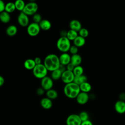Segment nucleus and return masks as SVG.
Wrapping results in <instances>:
<instances>
[{"label":"nucleus","mask_w":125,"mask_h":125,"mask_svg":"<svg viewBox=\"0 0 125 125\" xmlns=\"http://www.w3.org/2000/svg\"><path fill=\"white\" fill-rule=\"evenodd\" d=\"M43 64L48 71L52 72L59 68L60 65L59 58L55 54H48L45 57Z\"/></svg>","instance_id":"obj_1"},{"label":"nucleus","mask_w":125,"mask_h":125,"mask_svg":"<svg viewBox=\"0 0 125 125\" xmlns=\"http://www.w3.org/2000/svg\"><path fill=\"white\" fill-rule=\"evenodd\" d=\"M80 92V86L74 82L66 84L63 88L64 95L69 99L76 98Z\"/></svg>","instance_id":"obj_2"},{"label":"nucleus","mask_w":125,"mask_h":125,"mask_svg":"<svg viewBox=\"0 0 125 125\" xmlns=\"http://www.w3.org/2000/svg\"><path fill=\"white\" fill-rule=\"evenodd\" d=\"M70 46V41L66 37H61L57 42V48L62 53H67Z\"/></svg>","instance_id":"obj_3"},{"label":"nucleus","mask_w":125,"mask_h":125,"mask_svg":"<svg viewBox=\"0 0 125 125\" xmlns=\"http://www.w3.org/2000/svg\"><path fill=\"white\" fill-rule=\"evenodd\" d=\"M33 75L38 79H42L47 76L48 70L43 63L36 65L32 70Z\"/></svg>","instance_id":"obj_4"},{"label":"nucleus","mask_w":125,"mask_h":125,"mask_svg":"<svg viewBox=\"0 0 125 125\" xmlns=\"http://www.w3.org/2000/svg\"><path fill=\"white\" fill-rule=\"evenodd\" d=\"M38 10V4L35 1H32L25 4V6L22 11L27 16H33L37 13Z\"/></svg>","instance_id":"obj_5"},{"label":"nucleus","mask_w":125,"mask_h":125,"mask_svg":"<svg viewBox=\"0 0 125 125\" xmlns=\"http://www.w3.org/2000/svg\"><path fill=\"white\" fill-rule=\"evenodd\" d=\"M41 30L39 23L32 22L29 24L27 27V32L28 34L31 37L37 36Z\"/></svg>","instance_id":"obj_6"},{"label":"nucleus","mask_w":125,"mask_h":125,"mask_svg":"<svg viewBox=\"0 0 125 125\" xmlns=\"http://www.w3.org/2000/svg\"><path fill=\"white\" fill-rule=\"evenodd\" d=\"M82 122L79 115L76 114L69 115L66 120V125H81Z\"/></svg>","instance_id":"obj_7"},{"label":"nucleus","mask_w":125,"mask_h":125,"mask_svg":"<svg viewBox=\"0 0 125 125\" xmlns=\"http://www.w3.org/2000/svg\"><path fill=\"white\" fill-rule=\"evenodd\" d=\"M75 76L72 71L66 70L62 73L61 80L62 82L66 84L73 82Z\"/></svg>","instance_id":"obj_8"},{"label":"nucleus","mask_w":125,"mask_h":125,"mask_svg":"<svg viewBox=\"0 0 125 125\" xmlns=\"http://www.w3.org/2000/svg\"><path fill=\"white\" fill-rule=\"evenodd\" d=\"M41 86L45 90L47 91L52 89L53 86V80L51 77L46 76L41 79Z\"/></svg>","instance_id":"obj_9"},{"label":"nucleus","mask_w":125,"mask_h":125,"mask_svg":"<svg viewBox=\"0 0 125 125\" xmlns=\"http://www.w3.org/2000/svg\"><path fill=\"white\" fill-rule=\"evenodd\" d=\"M17 21L19 24L22 27H26L29 25V20L28 16L22 12H21L19 14L17 18Z\"/></svg>","instance_id":"obj_10"},{"label":"nucleus","mask_w":125,"mask_h":125,"mask_svg":"<svg viewBox=\"0 0 125 125\" xmlns=\"http://www.w3.org/2000/svg\"><path fill=\"white\" fill-rule=\"evenodd\" d=\"M89 95L88 93L80 92L76 97L77 102L80 104H84L87 103L89 100Z\"/></svg>","instance_id":"obj_11"},{"label":"nucleus","mask_w":125,"mask_h":125,"mask_svg":"<svg viewBox=\"0 0 125 125\" xmlns=\"http://www.w3.org/2000/svg\"><path fill=\"white\" fill-rule=\"evenodd\" d=\"M114 108L116 112L119 114L125 113V102L122 100L117 101L114 105Z\"/></svg>","instance_id":"obj_12"},{"label":"nucleus","mask_w":125,"mask_h":125,"mask_svg":"<svg viewBox=\"0 0 125 125\" xmlns=\"http://www.w3.org/2000/svg\"><path fill=\"white\" fill-rule=\"evenodd\" d=\"M60 64L66 66L70 63L71 56L67 53H62L59 57Z\"/></svg>","instance_id":"obj_13"},{"label":"nucleus","mask_w":125,"mask_h":125,"mask_svg":"<svg viewBox=\"0 0 125 125\" xmlns=\"http://www.w3.org/2000/svg\"><path fill=\"white\" fill-rule=\"evenodd\" d=\"M69 27L70 29L78 32L82 28L81 22L77 20H72L69 23Z\"/></svg>","instance_id":"obj_14"},{"label":"nucleus","mask_w":125,"mask_h":125,"mask_svg":"<svg viewBox=\"0 0 125 125\" xmlns=\"http://www.w3.org/2000/svg\"><path fill=\"white\" fill-rule=\"evenodd\" d=\"M41 106L45 109H50L53 105L52 101L51 99L48 98L47 97L43 98L41 100Z\"/></svg>","instance_id":"obj_15"},{"label":"nucleus","mask_w":125,"mask_h":125,"mask_svg":"<svg viewBox=\"0 0 125 125\" xmlns=\"http://www.w3.org/2000/svg\"><path fill=\"white\" fill-rule=\"evenodd\" d=\"M39 24L41 29L44 31H47L51 27V23L50 21L46 19H42Z\"/></svg>","instance_id":"obj_16"},{"label":"nucleus","mask_w":125,"mask_h":125,"mask_svg":"<svg viewBox=\"0 0 125 125\" xmlns=\"http://www.w3.org/2000/svg\"><path fill=\"white\" fill-rule=\"evenodd\" d=\"M82 61V59L81 56L78 54L72 55L71 56V62H70L73 64L75 66L80 65Z\"/></svg>","instance_id":"obj_17"},{"label":"nucleus","mask_w":125,"mask_h":125,"mask_svg":"<svg viewBox=\"0 0 125 125\" xmlns=\"http://www.w3.org/2000/svg\"><path fill=\"white\" fill-rule=\"evenodd\" d=\"M23 65L25 68L27 70H33L36 65L34 59H26Z\"/></svg>","instance_id":"obj_18"},{"label":"nucleus","mask_w":125,"mask_h":125,"mask_svg":"<svg viewBox=\"0 0 125 125\" xmlns=\"http://www.w3.org/2000/svg\"><path fill=\"white\" fill-rule=\"evenodd\" d=\"M18 32V28L16 26L14 25H11L7 27L6 29V33L8 36H14Z\"/></svg>","instance_id":"obj_19"},{"label":"nucleus","mask_w":125,"mask_h":125,"mask_svg":"<svg viewBox=\"0 0 125 125\" xmlns=\"http://www.w3.org/2000/svg\"><path fill=\"white\" fill-rule=\"evenodd\" d=\"M11 20V16L9 13L6 11H3L0 13V21L4 23H8Z\"/></svg>","instance_id":"obj_20"},{"label":"nucleus","mask_w":125,"mask_h":125,"mask_svg":"<svg viewBox=\"0 0 125 125\" xmlns=\"http://www.w3.org/2000/svg\"><path fill=\"white\" fill-rule=\"evenodd\" d=\"M85 43V38L81 37L78 35V37L73 41L74 45L77 46V47H82L84 45Z\"/></svg>","instance_id":"obj_21"},{"label":"nucleus","mask_w":125,"mask_h":125,"mask_svg":"<svg viewBox=\"0 0 125 125\" xmlns=\"http://www.w3.org/2000/svg\"><path fill=\"white\" fill-rule=\"evenodd\" d=\"M87 82V77L84 75H82L78 76H75L73 82L77 84L80 85L83 83Z\"/></svg>","instance_id":"obj_22"},{"label":"nucleus","mask_w":125,"mask_h":125,"mask_svg":"<svg viewBox=\"0 0 125 125\" xmlns=\"http://www.w3.org/2000/svg\"><path fill=\"white\" fill-rule=\"evenodd\" d=\"M79 86H80L81 92H85V93H87L88 92H90L92 88L91 84L87 82L83 83Z\"/></svg>","instance_id":"obj_23"},{"label":"nucleus","mask_w":125,"mask_h":125,"mask_svg":"<svg viewBox=\"0 0 125 125\" xmlns=\"http://www.w3.org/2000/svg\"><path fill=\"white\" fill-rule=\"evenodd\" d=\"M46 97H47L48 98L52 100L56 99L58 97V94L56 90L52 88L51 89H49L46 91Z\"/></svg>","instance_id":"obj_24"},{"label":"nucleus","mask_w":125,"mask_h":125,"mask_svg":"<svg viewBox=\"0 0 125 125\" xmlns=\"http://www.w3.org/2000/svg\"><path fill=\"white\" fill-rule=\"evenodd\" d=\"M16 7L14 2H9L5 4V10L4 11L7 12V13L10 14L13 13L16 10Z\"/></svg>","instance_id":"obj_25"},{"label":"nucleus","mask_w":125,"mask_h":125,"mask_svg":"<svg viewBox=\"0 0 125 125\" xmlns=\"http://www.w3.org/2000/svg\"><path fill=\"white\" fill-rule=\"evenodd\" d=\"M78 36V32L70 29L67 32V34L66 37L70 41H74Z\"/></svg>","instance_id":"obj_26"},{"label":"nucleus","mask_w":125,"mask_h":125,"mask_svg":"<svg viewBox=\"0 0 125 125\" xmlns=\"http://www.w3.org/2000/svg\"><path fill=\"white\" fill-rule=\"evenodd\" d=\"M62 73L59 69H57L51 72V78L53 80H58L61 78Z\"/></svg>","instance_id":"obj_27"},{"label":"nucleus","mask_w":125,"mask_h":125,"mask_svg":"<svg viewBox=\"0 0 125 125\" xmlns=\"http://www.w3.org/2000/svg\"><path fill=\"white\" fill-rule=\"evenodd\" d=\"M16 9L18 11L22 12L25 6V2L23 0H16L14 2Z\"/></svg>","instance_id":"obj_28"},{"label":"nucleus","mask_w":125,"mask_h":125,"mask_svg":"<svg viewBox=\"0 0 125 125\" xmlns=\"http://www.w3.org/2000/svg\"><path fill=\"white\" fill-rule=\"evenodd\" d=\"M73 73L75 76H78L83 74V69L82 66L81 65L75 66L73 71Z\"/></svg>","instance_id":"obj_29"},{"label":"nucleus","mask_w":125,"mask_h":125,"mask_svg":"<svg viewBox=\"0 0 125 125\" xmlns=\"http://www.w3.org/2000/svg\"><path fill=\"white\" fill-rule=\"evenodd\" d=\"M79 117L80 118V119L81 120L82 122H83V121H85L86 120H89V114H88V113L86 111H83L82 112H81L80 113V114H79Z\"/></svg>","instance_id":"obj_30"},{"label":"nucleus","mask_w":125,"mask_h":125,"mask_svg":"<svg viewBox=\"0 0 125 125\" xmlns=\"http://www.w3.org/2000/svg\"><path fill=\"white\" fill-rule=\"evenodd\" d=\"M79 36L84 38H86L89 35V32L88 30L85 28H82L78 32Z\"/></svg>","instance_id":"obj_31"},{"label":"nucleus","mask_w":125,"mask_h":125,"mask_svg":"<svg viewBox=\"0 0 125 125\" xmlns=\"http://www.w3.org/2000/svg\"><path fill=\"white\" fill-rule=\"evenodd\" d=\"M32 19L34 21L33 22L37 23H39L42 20L41 15L39 13H36L34 15H33Z\"/></svg>","instance_id":"obj_32"},{"label":"nucleus","mask_w":125,"mask_h":125,"mask_svg":"<svg viewBox=\"0 0 125 125\" xmlns=\"http://www.w3.org/2000/svg\"><path fill=\"white\" fill-rule=\"evenodd\" d=\"M69 51L72 55L77 54H78V47H77L74 44L73 45H71Z\"/></svg>","instance_id":"obj_33"},{"label":"nucleus","mask_w":125,"mask_h":125,"mask_svg":"<svg viewBox=\"0 0 125 125\" xmlns=\"http://www.w3.org/2000/svg\"><path fill=\"white\" fill-rule=\"evenodd\" d=\"M66 70H68V71L73 72V70H74V68H75V66L73 64H72V63L70 62V63H69V64H68L66 66Z\"/></svg>","instance_id":"obj_34"},{"label":"nucleus","mask_w":125,"mask_h":125,"mask_svg":"<svg viewBox=\"0 0 125 125\" xmlns=\"http://www.w3.org/2000/svg\"><path fill=\"white\" fill-rule=\"evenodd\" d=\"M5 6V4L4 2L2 0H0V13L4 11Z\"/></svg>","instance_id":"obj_35"},{"label":"nucleus","mask_w":125,"mask_h":125,"mask_svg":"<svg viewBox=\"0 0 125 125\" xmlns=\"http://www.w3.org/2000/svg\"><path fill=\"white\" fill-rule=\"evenodd\" d=\"M44 91H45V90L42 87H40L37 89V93L39 95H42L44 94Z\"/></svg>","instance_id":"obj_36"},{"label":"nucleus","mask_w":125,"mask_h":125,"mask_svg":"<svg viewBox=\"0 0 125 125\" xmlns=\"http://www.w3.org/2000/svg\"><path fill=\"white\" fill-rule=\"evenodd\" d=\"M81 125H93V124L90 120H88L82 122Z\"/></svg>","instance_id":"obj_37"},{"label":"nucleus","mask_w":125,"mask_h":125,"mask_svg":"<svg viewBox=\"0 0 125 125\" xmlns=\"http://www.w3.org/2000/svg\"><path fill=\"white\" fill-rule=\"evenodd\" d=\"M35 62L36 63V65H38V64H40L42 63V60L39 57H36L34 59Z\"/></svg>","instance_id":"obj_38"},{"label":"nucleus","mask_w":125,"mask_h":125,"mask_svg":"<svg viewBox=\"0 0 125 125\" xmlns=\"http://www.w3.org/2000/svg\"><path fill=\"white\" fill-rule=\"evenodd\" d=\"M62 73H63V72H64L66 70V67L65 65H62V64H60V65L58 68Z\"/></svg>","instance_id":"obj_39"},{"label":"nucleus","mask_w":125,"mask_h":125,"mask_svg":"<svg viewBox=\"0 0 125 125\" xmlns=\"http://www.w3.org/2000/svg\"><path fill=\"white\" fill-rule=\"evenodd\" d=\"M4 83V78L0 75V87L2 86Z\"/></svg>","instance_id":"obj_40"},{"label":"nucleus","mask_w":125,"mask_h":125,"mask_svg":"<svg viewBox=\"0 0 125 125\" xmlns=\"http://www.w3.org/2000/svg\"><path fill=\"white\" fill-rule=\"evenodd\" d=\"M67 31H66L65 30H63V31H61V37H66V34H67Z\"/></svg>","instance_id":"obj_41"},{"label":"nucleus","mask_w":125,"mask_h":125,"mask_svg":"<svg viewBox=\"0 0 125 125\" xmlns=\"http://www.w3.org/2000/svg\"><path fill=\"white\" fill-rule=\"evenodd\" d=\"M120 100L125 101V93L121 94V95L120 96Z\"/></svg>","instance_id":"obj_42"}]
</instances>
